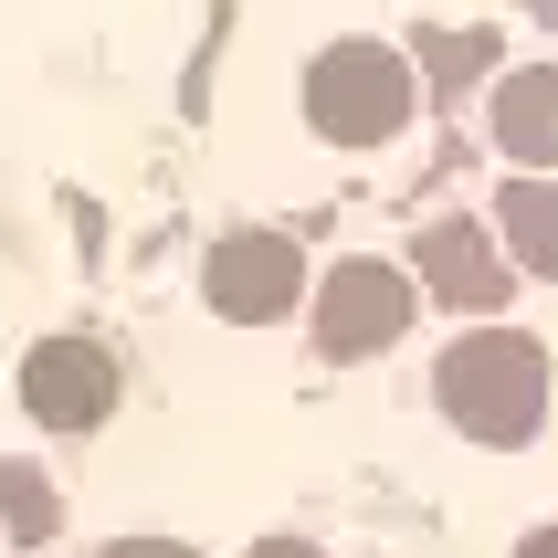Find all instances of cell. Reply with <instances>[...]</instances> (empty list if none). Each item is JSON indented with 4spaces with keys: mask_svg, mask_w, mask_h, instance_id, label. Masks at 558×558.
<instances>
[{
    "mask_svg": "<svg viewBox=\"0 0 558 558\" xmlns=\"http://www.w3.org/2000/svg\"><path fill=\"white\" fill-rule=\"evenodd\" d=\"M433 411L464 442H485V453L537 442V422H548V348L527 327H464L433 359Z\"/></svg>",
    "mask_w": 558,
    "mask_h": 558,
    "instance_id": "6da1fadb",
    "label": "cell"
},
{
    "mask_svg": "<svg viewBox=\"0 0 558 558\" xmlns=\"http://www.w3.org/2000/svg\"><path fill=\"white\" fill-rule=\"evenodd\" d=\"M295 95H306V126L327 148H390V137H411V117H422V74H411V53L379 43V32L327 43Z\"/></svg>",
    "mask_w": 558,
    "mask_h": 558,
    "instance_id": "7a4b0ae2",
    "label": "cell"
},
{
    "mask_svg": "<svg viewBox=\"0 0 558 558\" xmlns=\"http://www.w3.org/2000/svg\"><path fill=\"white\" fill-rule=\"evenodd\" d=\"M411 316H422V284H411V264H379V253H348V264H327L306 295V338L327 369H359V359H379V348L411 338Z\"/></svg>",
    "mask_w": 558,
    "mask_h": 558,
    "instance_id": "3957f363",
    "label": "cell"
},
{
    "mask_svg": "<svg viewBox=\"0 0 558 558\" xmlns=\"http://www.w3.org/2000/svg\"><path fill=\"white\" fill-rule=\"evenodd\" d=\"M401 264H411V284H422V306H453L464 327H496L506 295H517V264H506V243L474 211H433L411 232Z\"/></svg>",
    "mask_w": 558,
    "mask_h": 558,
    "instance_id": "277c9868",
    "label": "cell"
},
{
    "mask_svg": "<svg viewBox=\"0 0 558 558\" xmlns=\"http://www.w3.org/2000/svg\"><path fill=\"white\" fill-rule=\"evenodd\" d=\"M306 295H316V284H306L295 232L243 221V232H221V243L201 253V306H211L221 327H275V316H295Z\"/></svg>",
    "mask_w": 558,
    "mask_h": 558,
    "instance_id": "5b68a950",
    "label": "cell"
},
{
    "mask_svg": "<svg viewBox=\"0 0 558 558\" xmlns=\"http://www.w3.org/2000/svg\"><path fill=\"white\" fill-rule=\"evenodd\" d=\"M22 411H32V433H106V411L126 401V369H117V348H95V338H43L22 348Z\"/></svg>",
    "mask_w": 558,
    "mask_h": 558,
    "instance_id": "8992f818",
    "label": "cell"
},
{
    "mask_svg": "<svg viewBox=\"0 0 558 558\" xmlns=\"http://www.w3.org/2000/svg\"><path fill=\"white\" fill-rule=\"evenodd\" d=\"M485 117H496V148L517 158V169H558V63H517V74H496Z\"/></svg>",
    "mask_w": 558,
    "mask_h": 558,
    "instance_id": "52a82bcc",
    "label": "cell"
},
{
    "mask_svg": "<svg viewBox=\"0 0 558 558\" xmlns=\"http://www.w3.org/2000/svg\"><path fill=\"white\" fill-rule=\"evenodd\" d=\"M496 243H506V264H517V275L558 284V169H527V180H506Z\"/></svg>",
    "mask_w": 558,
    "mask_h": 558,
    "instance_id": "ba28073f",
    "label": "cell"
},
{
    "mask_svg": "<svg viewBox=\"0 0 558 558\" xmlns=\"http://www.w3.org/2000/svg\"><path fill=\"white\" fill-rule=\"evenodd\" d=\"M53 527H63V485L32 464V453H11V464H0V537H11V548H53Z\"/></svg>",
    "mask_w": 558,
    "mask_h": 558,
    "instance_id": "9c48e42d",
    "label": "cell"
},
{
    "mask_svg": "<svg viewBox=\"0 0 558 558\" xmlns=\"http://www.w3.org/2000/svg\"><path fill=\"white\" fill-rule=\"evenodd\" d=\"M485 63H496V43H485V32H422V43H411V74H422V95H464Z\"/></svg>",
    "mask_w": 558,
    "mask_h": 558,
    "instance_id": "30bf717a",
    "label": "cell"
},
{
    "mask_svg": "<svg viewBox=\"0 0 558 558\" xmlns=\"http://www.w3.org/2000/svg\"><path fill=\"white\" fill-rule=\"evenodd\" d=\"M95 558H201V548H180V537H106Z\"/></svg>",
    "mask_w": 558,
    "mask_h": 558,
    "instance_id": "8fae6325",
    "label": "cell"
},
{
    "mask_svg": "<svg viewBox=\"0 0 558 558\" xmlns=\"http://www.w3.org/2000/svg\"><path fill=\"white\" fill-rule=\"evenodd\" d=\"M243 558H327V548H316V537H253Z\"/></svg>",
    "mask_w": 558,
    "mask_h": 558,
    "instance_id": "7c38bea8",
    "label": "cell"
},
{
    "mask_svg": "<svg viewBox=\"0 0 558 558\" xmlns=\"http://www.w3.org/2000/svg\"><path fill=\"white\" fill-rule=\"evenodd\" d=\"M517 558H558V527H527V537H517Z\"/></svg>",
    "mask_w": 558,
    "mask_h": 558,
    "instance_id": "4fadbf2b",
    "label": "cell"
}]
</instances>
